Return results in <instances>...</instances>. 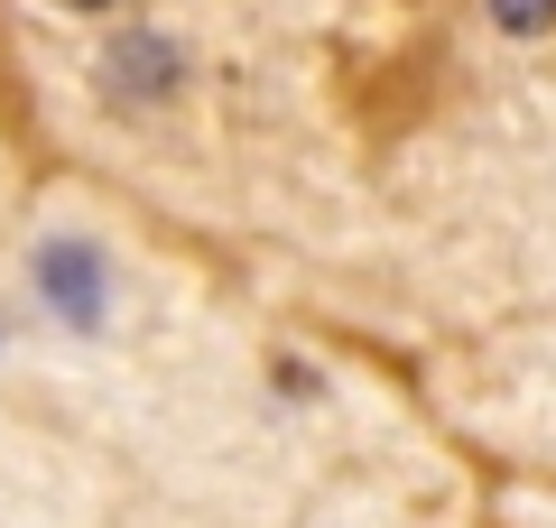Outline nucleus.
<instances>
[{
    "label": "nucleus",
    "mask_w": 556,
    "mask_h": 528,
    "mask_svg": "<svg viewBox=\"0 0 556 528\" xmlns=\"http://www.w3.org/2000/svg\"><path fill=\"white\" fill-rule=\"evenodd\" d=\"M38 297L65 315V325L93 334L102 315H112V278H102V251H93V241H47V251H38Z\"/></svg>",
    "instance_id": "obj_1"
},
{
    "label": "nucleus",
    "mask_w": 556,
    "mask_h": 528,
    "mask_svg": "<svg viewBox=\"0 0 556 528\" xmlns=\"http://www.w3.org/2000/svg\"><path fill=\"white\" fill-rule=\"evenodd\" d=\"M501 28H519V38H538V28H556V0H492Z\"/></svg>",
    "instance_id": "obj_2"
},
{
    "label": "nucleus",
    "mask_w": 556,
    "mask_h": 528,
    "mask_svg": "<svg viewBox=\"0 0 556 528\" xmlns=\"http://www.w3.org/2000/svg\"><path fill=\"white\" fill-rule=\"evenodd\" d=\"M84 10H93V0H84Z\"/></svg>",
    "instance_id": "obj_3"
}]
</instances>
